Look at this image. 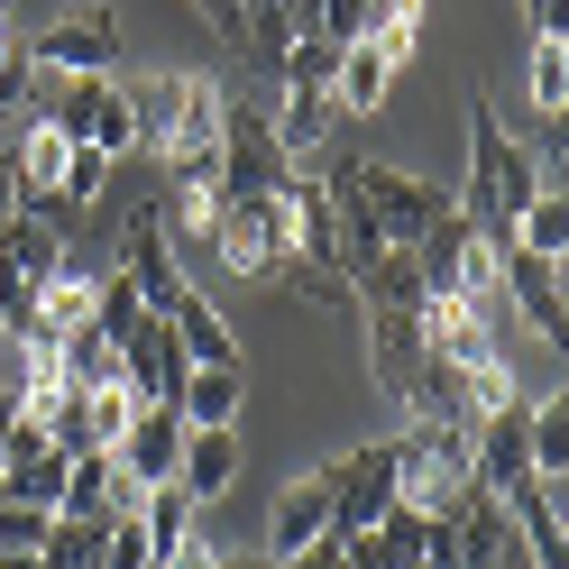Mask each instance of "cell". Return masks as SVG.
I'll return each instance as SVG.
<instances>
[{
	"mask_svg": "<svg viewBox=\"0 0 569 569\" xmlns=\"http://www.w3.org/2000/svg\"><path fill=\"white\" fill-rule=\"evenodd\" d=\"M92 569H157V551H148V532H138V515H111L101 523V560Z\"/></svg>",
	"mask_w": 569,
	"mask_h": 569,
	"instance_id": "29",
	"label": "cell"
},
{
	"mask_svg": "<svg viewBox=\"0 0 569 569\" xmlns=\"http://www.w3.org/2000/svg\"><path fill=\"white\" fill-rule=\"evenodd\" d=\"M322 174H331V184H340V193L377 221V239H386V248H413V239L450 211V193H441V184H422V174H396V166H377V157H322Z\"/></svg>",
	"mask_w": 569,
	"mask_h": 569,
	"instance_id": "1",
	"label": "cell"
},
{
	"mask_svg": "<svg viewBox=\"0 0 569 569\" xmlns=\"http://www.w3.org/2000/svg\"><path fill=\"white\" fill-rule=\"evenodd\" d=\"M19 211V166H10V138H0V221Z\"/></svg>",
	"mask_w": 569,
	"mask_h": 569,
	"instance_id": "33",
	"label": "cell"
},
{
	"mask_svg": "<svg viewBox=\"0 0 569 569\" xmlns=\"http://www.w3.org/2000/svg\"><path fill=\"white\" fill-rule=\"evenodd\" d=\"M496 248L506 239H487L469 211H441L432 230L413 239V267H422V284H432V295H459V303H496Z\"/></svg>",
	"mask_w": 569,
	"mask_h": 569,
	"instance_id": "3",
	"label": "cell"
},
{
	"mask_svg": "<svg viewBox=\"0 0 569 569\" xmlns=\"http://www.w3.org/2000/svg\"><path fill=\"white\" fill-rule=\"evenodd\" d=\"M157 569H221V551H211V542H202V532H193V542H184V551H166Z\"/></svg>",
	"mask_w": 569,
	"mask_h": 569,
	"instance_id": "32",
	"label": "cell"
},
{
	"mask_svg": "<svg viewBox=\"0 0 569 569\" xmlns=\"http://www.w3.org/2000/svg\"><path fill=\"white\" fill-rule=\"evenodd\" d=\"M166 322H174V340H184V359H193V368H239V331L221 322V303H211L202 284H184V295H174Z\"/></svg>",
	"mask_w": 569,
	"mask_h": 569,
	"instance_id": "18",
	"label": "cell"
},
{
	"mask_svg": "<svg viewBox=\"0 0 569 569\" xmlns=\"http://www.w3.org/2000/svg\"><path fill=\"white\" fill-rule=\"evenodd\" d=\"M515 248H532V258H551L560 267V248H569V193H532L523 211H515V230H506Z\"/></svg>",
	"mask_w": 569,
	"mask_h": 569,
	"instance_id": "23",
	"label": "cell"
},
{
	"mask_svg": "<svg viewBox=\"0 0 569 569\" xmlns=\"http://www.w3.org/2000/svg\"><path fill=\"white\" fill-rule=\"evenodd\" d=\"M193 10H202L211 28H221V38H239V0H193Z\"/></svg>",
	"mask_w": 569,
	"mask_h": 569,
	"instance_id": "35",
	"label": "cell"
},
{
	"mask_svg": "<svg viewBox=\"0 0 569 569\" xmlns=\"http://www.w3.org/2000/svg\"><path fill=\"white\" fill-rule=\"evenodd\" d=\"M28 64H56V74H111L120 64V19L101 10V0H83V10L47 19L38 38H28Z\"/></svg>",
	"mask_w": 569,
	"mask_h": 569,
	"instance_id": "9",
	"label": "cell"
},
{
	"mask_svg": "<svg viewBox=\"0 0 569 569\" xmlns=\"http://www.w3.org/2000/svg\"><path fill=\"white\" fill-rule=\"evenodd\" d=\"M523 441H532V478H560L569 469V396H542L523 413Z\"/></svg>",
	"mask_w": 569,
	"mask_h": 569,
	"instance_id": "25",
	"label": "cell"
},
{
	"mask_svg": "<svg viewBox=\"0 0 569 569\" xmlns=\"http://www.w3.org/2000/svg\"><path fill=\"white\" fill-rule=\"evenodd\" d=\"M83 396H92V441L111 450V441L129 432V413H138V396H129V386H83Z\"/></svg>",
	"mask_w": 569,
	"mask_h": 569,
	"instance_id": "31",
	"label": "cell"
},
{
	"mask_svg": "<svg viewBox=\"0 0 569 569\" xmlns=\"http://www.w3.org/2000/svg\"><path fill=\"white\" fill-rule=\"evenodd\" d=\"M0 569H47V560L38 551H0Z\"/></svg>",
	"mask_w": 569,
	"mask_h": 569,
	"instance_id": "38",
	"label": "cell"
},
{
	"mask_svg": "<svg viewBox=\"0 0 569 569\" xmlns=\"http://www.w3.org/2000/svg\"><path fill=\"white\" fill-rule=\"evenodd\" d=\"M331 532V487H322V469L312 478H295L276 496V515H267V560H295V551H312Z\"/></svg>",
	"mask_w": 569,
	"mask_h": 569,
	"instance_id": "15",
	"label": "cell"
},
{
	"mask_svg": "<svg viewBox=\"0 0 569 569\" xmlns=\"http://www.w3.org/2000/svg\"><path fill=\"white\" fill-rule=\"evenodd\" d=\"M276 284H295V295H303V303H322V312H340V303H359V295H349V276H331V267H303V258L284 267Z\"/></svg>",
	"mask_w": 569,
	"mask_h": 569,
	"instance_id": "30",
	"label": "cell"
},
{
	"mask_svg": "<svg viewBox=\"0 0 569 569\" xmlns=\"http://www.w3.org/2000/svg\"><path fill=\"white\" fill-rule=\"evenodd\" d=\"M56 349H64V377H74V386H120V340H101L92 322L64 331Z\"/></svg>",
	"mask_w": 569,
	"mask_h": 569,
	"instance_id": "28",
	"label": "cell"
},
{
	"mask_svg": "<svg viewBox=\"0 0 569 569\" xmlns=\"http://www.w3.org/2000/svg\"><path fill=\"white\" fill-rule=\"evenodd\" d=\"M532 193L542 184H532V166H523V138H506V120H496L487 101H469V202L459 211H469L487 239H506Z\"/></svg>",
	"mask_w": 569,
	"mask_h": 569,
	"instance_id": "2",
	"label": "cell"
},
{
	"mask_svg": "<svg viewBox=\"0 0 569 569\" xmlns=\"http://www.w3.org/2000/svg\"><path fill=\"white\" fill-rule=\"evenodd\" d=\"M422 10H432V0H377V10H368V47H377L386 64H396V74L413 64V38H422Z\"/></svg>",
	"mask_w": 569,
	"mask_h": 569,
	"instance_id": "24",
	"label": "cell"
},
{
	"mask_svg": "<svg viewBox=\"0 0 569 569\" xmlns=\"http://www.w3.org/2000/svg\"><path fill=\"white\" fill-rule=\"evenodd\" d=\"M184 340H174V322L166 312H148V322H138L129 340H120V386L138 405H174V386H184Z\"/></svg>",
	"mask_w": 569,
	"mask_h": 569,
	"instance_id": "11",
	"label": "cell"
},
{
	"mask_svg": "<svg viewBox=\"0 0 569 569\" xmlns=\"http://www.w3.org/2000/svg\"><path fill=\"white\" fill-rule=\"evenodd\" d=\"M322 487H331V532H368V523H386V506H396V441L340 450L331 469H322Z\"/></svg>",
	"mask_w": 569,
	"mask_h": 569,
	"instance_id": "7",
	"label": "cell"
},
{
	"mask_svg": "<svg viewBox=\"0 0 569 569\" xmlns=\"http://www.w3.org/2000/svg\"><path fill=\"white\" fill-rule=\"evenodd\" d=\"M523 19H532V38H560V0H523Z\"/></svg>",
	"mask_w": 569,
	"mask_h": 569,
	"instance_id": "34",
	"label": "cell"
},
{
	"mask_svg": "<svg viewBox=\"0 0 569 569\" xmlns=\"http://www.w3.org/2000/svg\"><path fill=\"white\" fill-rule=\"evenodd\" d=\"M284 148H276V120L267 101L230 92V120H221V193H284Z\"/></svg>",
	"mask_w": 569,
	"mask_h": 569,
	"instance_id": "6",
	"label": "cell"
},
{
	"mask_svg": "<svg viewBox=\"0 0 569 569\" xmlns=\"http://www.w3.org/2000/svg\"><path fill=\"white\" fill-rule=\"evenodd\" d=\"M111 459H120L138 487H166V478H174V459H184V413H174V405H138V413H129V432L111 441Z\"/></svg>",
	"mask_w": 569,
	"mask_h": 569,
	"instance_id": "14",
	"label": "cell"
},
{
	"mask_svg": "<svg viewBox=\"0 0 569 569\" xmlns=\"http://www.w3.org/2000/svg\"><path fill=\"white\" fill-rule=\"evenodd\" d=\"M386 92H396V64H386L368 38H349V47H340V64H331V111L368 120V111H386Z\"/></svg>",
	"mask_w": 569,
	"mask_h": 569,
	"instance_id": "19",
	"label": "cell"
},
{
	"mask_svg": "<svg viewBox=\"0 0 569 569\" xmlns=\"http://www.w3.org/2000/svg\"><path fill=\"white\" fill-rule=\"evenodd\" d=\"M239 478V432H184V459H174V487L193 496V506H221Z\"/></svg>",
	"mask_w": 569,
	"mask_h": 569,
	"instance_id": "20",
	"label": "cell"
},
{
	"mask_svg": "<svg viewBox=\"0 0 569 569\" xmlns=\"http://www.w3.org/2000/svg\"><path fill=\"white\" fill-rule=\"evenodd\" d=\"M496 303H515L532 331H542V349L569 340V303H560V267L551 258H532V248H496Z\"/></svg>",
	"mask_w": 569,
	"mask_h": 569,
	"instance_id": "10",
	"label": "cell"
},
{
	"mask_svg": "<svg viewBox=\"0 0 569 569\" xmlns=\"http://www.w3.org/2000/svg\"><path fill=\"white\" fill-rule=\"evenodd\" d=\"M221 120H230V83L184 74V101H174V129H166V166H221Z\"/></svg>",
	"mask_w": 569,
	"mask_h": 569,
	"instance_id": "13",
	"label": "cell"
},
{
	"mask_svg": "<svg viewBox=\"0 0 569 569\" xmlns=\"http://www.w3.org/2000/svg\"><path fill=\"white\" fill-rule=\"evenodd\" d=\"M129 284H138V303L148 312H174V295H184V267H174V239H166V221H157V193L148 202H129V221H120V258H111Z\"/></svg>",
	"mask_w": 569,
	"mask_h": 569,
	"instance_id": "8",
	"label": "cell"
},
{
	"mask_svg": "<svg viewBox=\"0 0 569 569\" xmlns=\"http://www.w3.org/2000/svg\"><path fill=\"white\" fill-rule=\"evenodd\" d=\"M129 515H138V532H148V551L166 560V551H184V542H193V515H202V506H193V496L166 478V487H148V496H138Z\"/></svg>",
	"mask_w": 569,
	"mask_h": 569,
	"instance_id": "21",
	"label": "cell"
},
{
	"mask_svg": "<svg viewBox=\"0 0 569 569\" xmlns=\"http://www.w3.org/2000/svg\"><path fill=\"white\" fill-rule=\"evenodd\" d=\"M138 496H148V487H138L111 450H83V459H64V496H56V515H64V523H111V515L138 506Z\"/></svg>",
	"mask_w": 569,
	"mask_h": 569,
	"instance_id": "12",
	"label": "cell"
},
{
	"mask_svg": "<svg viewBox=\"0 0 569 569\" xmlns=\"http://www.w3.org/2000/svg\"><path fill=\"white\" fill-rule=\"evenodd\" d=\"M221 569H276L267 551H221Z\"/></svg>",
	"mask_w": 569,
	"mask_h": 569,
	"instance_id": "37",
	"label": "cell"
},
{
	"mask_svg": "<svg viewBox=\"0 0 569 569\" xmlns=\"http://www.w3.org/2000/svg\"><path fill=\"white\" fill-rule=\"evenodd\" d=\"M138 322H148V303H138V284H129L120 267H101V284H92V331H101V340H129Z\"/></svg>",
	"mask_w": 569,
	"mask_h": 569,
	"instance_id": "26",
	"label": "cell"
},
{
	"mask_svg": "<svg viewBox=\"0 0 569 569\" xmlns=\"http://www.w3.org/2000/svg\"><path fill=\"white\" fill-rule=\"evenodd\" d=\"M523 83H532V111H542V120H560V101H569V47H560V38H532Z\"/></svg>",
	"mask_w": 569,
	"mask_h": 569,
	"instance_id": "27",
	"label": "cell"
},
{
	"mask_svg": "<svg viewBox=\"0 0 569 569\" xmlns=\"http://www.w3.org/2000/svg\"><path fill=\"white\" fill-rule=\"evenodd\" d=\"M38 120H56L64 138H74V148H101L111 166L138 148V120H129V92H120V74H56Z\"/></svg>",
	"mask_w": 569,
	"mask_h": 569,
	"instance_id": "4",
	"label": "cell"
},
{
	"mask_svg": "<svg viewBox=\"0 0 569 569\" xmlns=\"http://www.w3.org/2000/svg\"><path fill=\"white\" fill-rule=\"evenodd\" d=\"M92 284H101V267L64 258V267L38 284V303H28V331H38V340H64V331H83V322H92Z\"/></svg>",
	"mask_w": 569,
	"mask_h": 569,
	"instance_id": "16",
	"label": "cell"
},
{
	"mask_svg": "<svg viewBox=\"0 0 569 569\" xmlns=\"http://www.w3.org/2000/svg\"><path fill=\"white\" fill-rule=\"evenodd\" d=\"M129 92V120H138V148H166V129H174V101H184V74H174V64H166V74H138V83H120Z\"/></svg>",
	"mask_w": 569,
	"mask_h": 569,
	"instance_id": "22",
	"label": "cell"
},
{
	"mask_svg": "<svg viewBox=\"0 0 569 569\" xmlns=\"http://www.w3.org/2000/svg\"><path fill=\"white\" fill-rule=\"evenodd\" d=\"M211 248H221L230 276H284L295 267V230H284V193H230L221 221H211Z\"/></svg>",
	"mask_w": 569,
	"mask_h": 569,
	"instance_id": "5",
	"label": "cell"
},
{
	"mask_svg": "<svg viewBox=\"0 0 569 569\" xmlns=\"http://www.w3.org/2000/svg\"><path fill=\"white\" fill-rule=\"evenodd\" d=\"M28 38H19V19H10V0H0V56H19Z\"/></svg>",
	"mask_w": 569,
	"mask_h": 569,
	"instance_id": "36",
	"label": "cell"
},
{
	"mask_svg": "<svg viewBox=\"0 0 569 569\" xmlns=\"http://www.w3.org/2000/svg\"><path fill=\"white\" fill-rule=\"evenodd\" d=\"M174 413H184V432H239V413H248L239 368H184V386H174Z\"/></svg>",
	"mask_w": 569,
	"mask_h": 569,
	"instance_id": "17",
	"label": "cell"
}]
</instances>
